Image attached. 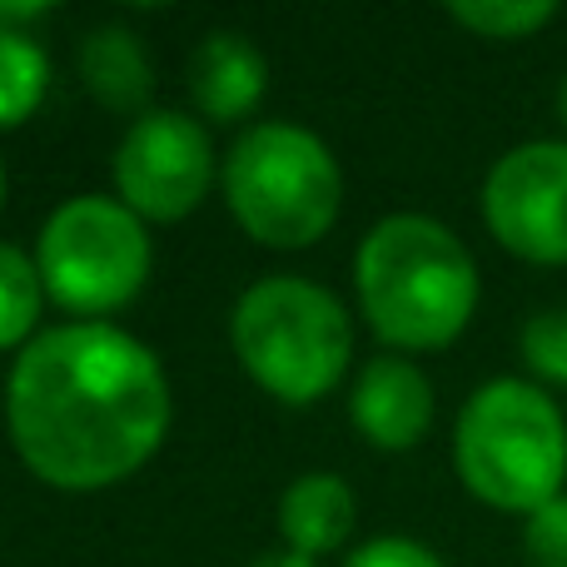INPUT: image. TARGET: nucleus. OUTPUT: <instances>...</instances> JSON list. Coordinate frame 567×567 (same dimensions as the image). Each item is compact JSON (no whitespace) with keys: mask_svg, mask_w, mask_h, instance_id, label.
I'll return each mask as SVG.
<instances>
[{"mask_svg":"<svg viewBox=\"0 0 567 567\" xmlns=\"http://www.w3.org/2000/svg\"><path fill=\"white\" fill-rule=\"evenodd\" d=\"M6 429L50 488H115L165 443L169 379L155 349L115 323L40 329L10 363Z\"/></svg>","mask_w":567,"mask_h":567,"instance_id":"nucleus-1","label":"nucleus"},{"mask_svg":"<svg viewBox=\"0 0 567 567\" xmlns=\"http://www.w3.org/2000/svg\"><path fill=\"white\" fill-rule=\"evenodd\" d=\"M353 289L369 329L399 353L449 349L478 309V265L449 225L383 215L353 255Z\"/></svg>","mask_w":567,"mask_h":567,"instance_id":"nucleus-2","label":"nucleus"},{"mask_svg":"<svg viewBox=\"0 0 567 567\" xmlns=\"http://www.w3.org/2000/svg\"><path fill=\"white\" fill-rule=\"evenodd\" d=\"M453 468L463 488L498 513L543 508L567 478V419L533 379H488L453 423Z\"/></svg>","mask_w":567,"mask_h":567,"instance_id":"nucleus-3","label":"nucleus"},{"mask_svg":"<svg viewBox=\"0 0 567 567\" xmlns=\"http://www.w3.org/2000/svg\"><path fill=\"white\" fill-rule=\"evenodd\" d=\"M229 343L269 399L309 409L349 373L353 323L333 289L303 275H269L239 293Z\"/></svg>","mask_w":567,"mask_h":567,"instance_id":"nucleus-4","label":"nucleus"},{"mask_svg":"<svg viewBox=\"0 0 567 567\" xmlns=\"http://www.w3.org/2000/svg\"><path fill=\"white\" fill-rule=\"evenodd\" d=\"M219 185L239 229L265 249L319 245L343 205V169L333 150L293 120L249 125L229 145Z\"/></svg>","mask_w":567,"mask_h":567,"instance_id":"nucleus-5","label":"nucleus"},{"mask_svg":"<svg viewBox=\"0 0 567 567\" xmlns=\"http://www.w3.org/2000/svg\"><path fill=\"white\" fill-rule=\"evenodd\" d=\"M155 249L145 219L110 195H75L40 225L35 269L45 293L75 323H100L145 289Z\"/></svg>","mask_w":567,"mask_h":567,"instance_id":"nucleus-6","label":"nucleus"},{"mask_svg":"<svg viewBox=\"0 0 567 567\" xmlns=\"http://www.w3.org/2000/svg\"><path fill=\"white\" fill-rule=\"evenodd\" d=\"M215 185V145L185 110H145L130 120L115 150V189L150 225H175L195 215Z\"/></svg>","mask_w":567,"mask_h":567,"instance_id":"nucleus-7","label":"nucleus"},{"mask_svg":"<svg viewBox=\"0 0 567 567\" xmlns=\"http://www.w3.org/2000/svg\"><path fill=\"white\" fill-rule=\"evenodd\" d=\"M483 225L528 265H567V140L513 145L483 179Z\"/></svg>","mask_w":567,"mask_h":567,"instance_id":"nucleus-8","label":"nucleus"},{"mask_svg":"<svg viewBox=\"0 0 567 567\" xmlns=\"http://www.w3.org/2000/svg\"><path fill=\"white\" fill-rule=\"evenodd\" d=\"M349 419L373 449L403 453L423 443L433 423V383L403 353H379L359 369L349 389Z\"/></svg>","mask_w":567,"mask_h":567,"instance_id":"nucleus-9","label":"nucleus"},{"mask_svg":"<svg viewBox=\"0 0 567 567\" xmlns=\"http://www.w3.org/2000/svg\"><path fill=\"white\" fill-rule=\"evenodd\" d=\"M269 90V60L239 30H209L189 55V95L215 125H239L259 110Z\"/></svg>","mask_w":567,"mask_h":567,"instance_id":"nucleus-10","label":"nucleus"},{"mask_svg":"<svg viewBox=\"0 0 567 567\" xmlns=\"http://www.w3.org/2000/svg\"><path fill=\"white\" fill-rule=\"evenodd\" d=\"M353 513H359V503H353V488L339 473H303L279 498V533L289 553L323 558V553L349 543L353 523H359Z\"/></svg>","mask_w":567,"mask_h":567,"instance_id":"nucleus-11","label":"nucleus"},{"mask_svg":"<svg viewBox=\"0 0 567 567\" xmlns=\"http://www.w3.org/2000/svg\"><path fill=\"white\" fill-rule=\"evenodd\" d=\"M80 80L95 95V105L140 120L155 85V65L130 25H95L80 40Z\"/></svg>","mask_w":567,"mask_h":567,"instance_id":"nucleus-12","label":"nucleus"},{"mask_svg":"<svg viewBox=\"0 0 567 567\" xmlns=\"http://www.w3.org/2000/svg\"><path fill=\"white\" fill-rule=\"evenodd\" d=\"M50 90V55L30 30H0V130H16Z\"/></svg>","mask_w":567,"mask_h":567,"instance_id":"nucleus-13","label":"nucleus"},{"mask_svg":"<svg viewBox=\"0 0 567 567\" xmlns=\"http://www.w3.org/2000/svg\"><path fill=\"white\" fill-rule=\"evenodd\" d=\"M40 299H45V284H40L35 259L0 239V349H25L35 339Z\"/></svg>","mask_w":567,"mask_h":567,"instance_id":"nucleus-14","label":"nucleus"},{"mask_svg":"<svg viewBox=\"0 0 567 567\" xmlns=\"http://www.w3.org/2000/svg\"><path fill=\"white\" fill-rule=\"evenodd\" d=\"M449 16L483 40H528L558 20V6L553 0H458L449 6Z\"/></svg>","mask_w":567,"mask_h":567,"instance_id":"nucleus-15","label":"nucleus"},{"mask_svg":"<svg viewBox=\"0 0 567 567\" xmlns=\"http://www.w3.org/2000/svg\"><path fill=\"white\" fill-rule=\"evenodd\" d=\"M518 353L528 363V373L553 389H567V309H543L523 323L518 333Z\"/></svg>","mask_w":567,"mask_h":567,"instance_id":"nucleus-16","label":"nucleus"},{"mask_svg":"<svg viewBox=\"0 0 567 567\" xmlns=\"http://www.w3.org/2000/svg\"><path fill=\"white\" fill-rule=\"evenodd\" d=\"M523 548L538 567H567V493L523 518Z\"/></svg>","mask_w":567,"mask_h":567,"instance_id":"nucleus-17","label":"nucleus"},{"mask_svg":"<svg viewBox=\"0 0 567 567\" xmlns=\"http://www.w3.org/2000/svg\"><path fill=\"white\" fill-rule=\"evenodd\" d=\"M343 567H443V558L419 538H373L353 548Z\"/></svg>","mask_w":567,"mask_h":567,"instance_id":"nucleus-18","label":"nucleus"},{"mask_svg":"<svg viewBox=\"0 0 567 567\" xmlns=\"http://www.w3.org/2000/svg\"><path fill=\"white\" fill-rule=\"evenodd\" d=\"M45 16H50V6H0V30H30Z\"/></svg>","mask_w":567,"mask_h":567,"instance_id":"nucleus-19","label":"nucleus"},{"mask_svg":"<svg viewBox=\"0 0 567 567\" xmlns=\"http://www.w3.org/2000/svg\"><path fill=\"white\" fill-rule=\"evenodd\" d=\"M249 567H313V558H299V553H265V558H255Z\"/></svg>","mask_w":567,"mask_h":567,"instance_id":"nucleus-20","label":"nucleus"},{"mask_svg":"<svg viewBox=\"0 0 567 567\" xmlns=\"http://www.w3.org/2000/svg\"><path fill=\"white\" fill-rule=\"evenodd\" d=\"M558 120H563V130H567V75H563V85H558Z\"/></svg>","mask_w":567,"mask_h":567,"instance_id":"nucleus-21","label":"nucleus"},{"mask_svg":"<svg viewBox=\"0 0 567 567\" xmlns=\"http://www.w3.org/2000/svg\"><path fill=\"white\" fill-rule=\"evenodd\" d=\"M0 205H6V165H0Z\"/></svg>","mask_w":567,"mask_h":567,"instance_id":"nucleus-22","label":"nucleus"}]
</instances>
